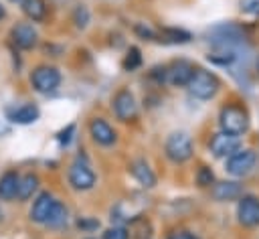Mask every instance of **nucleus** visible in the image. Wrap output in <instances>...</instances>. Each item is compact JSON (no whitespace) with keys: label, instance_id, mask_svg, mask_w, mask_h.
<instances>
[{"label":"nucleus","instance_id":"obj_17","mask_svg":"<svg viewBox=\"0 0 259 239\" xmlns=\"http://www.w3.org/2000/svg\"><path fill=\"white\" fill-rule=\"evenodd\" d=\"M212 196H214L217 201H221V203L241 198V184H239V182H233V180L217 182V184L212 186Z\"/></svg>","mask_w":259,"mask_h":239},{"label":"nucleus","instance_id":"obj_29","mask_svg":"<svg viewBox=\"0 0 259 239\" xmlns=\"http://www.w3.org/2000/svg\"><path fill=\"white\" fill-rule=\"evenodd\" d=\"M4 16H6V8H4V4L0 2V20H4Z\"/></svg>","mask_w":259,"mask_h":239},{"label":"nucleus","instance_id":"obj_6","mask_svg":"<svg viewBox=\"0 0 259 239\" xmlns=\"http://www.w3.org/2000/svg\"><path fill=\"white\" fill-rule=\"evenodd\" d=\"M255 162H257V154L253 152V150H249V148H245V150H237V152H233L229 158H227V162H225V170L231 174V176H245V174H249L253 168H255Z\"/></svg>","mask_w":259,"mask_h":239},{"label":"nucleus","instance_id":"obj_22","mask_svg":"<svg viewBox=\"0 0 259 239\" xmlns=\"http://www.w3.org/2000/svg\"><path fill=\"white\" fill-rule=\"evenodd\" d=\"M142 65V55H140V49L138 47H130L125 59H123V69L125 71H134Z\"/></svg>","mask_w":259,"mask_h":239},{"label":"nucleus","instance_id":"obj_26","mask_svg":"<svg viewBox=\"0 0 259 239\" xmlns=\"http://www.w3.org/2000/svg\"><path fill=\"white\" fill-rule=\"evenodd\" d=\"M73 132H75V126H73V124H71V126H67L63 132H59V142L67 146V144L73 140Z\"/></svg>","mask_w":259,"mask_h":239},{"label":"nucleus","instance_id":"obj_12","mask_svg":"<svg viewBox=\"0 0 259 239\" xmlns=\"http://www.w3.org/2000/svg\"><path fill=\"white\" fill-rule=\"evenodd\" d=\"M40 111L34 103H20V105H12L6 109V117L14 124H20V126H26V124H34L38 120Z\"/></svg>","mask_w":259,"mask_h":239},{"label":"nucleus","instance_id":"obj_21","mask_svg":"<svg viewBox=\"0 0 259 239\" xmlns=\"http://www.w3.org/2000/svg\"><path fill=\"white\" fill-rule=\"evenodd\" d=\"M65 223H67V207L57 201L55 207H53V211H51V215H49L47 225H49V227H61V225H65Z\"/></svg>","mask_w":259,"mask_h":239},{"label":"nucleus","instance_id":"obj_5","mask_svg":"<svg viewBox=\"0 0 259 239\" xmlns=\"http://www.w3.org/2000/svg\"><path fill=\"white\" fill-rule=\"evenodd\" d=\"M164 150L172 162L182 164V162L190 160V156H192V140L186 132H174L168 136Z\"/></svg>","mask_w":259,"mask_h":239},{"label":"nucleus","instance_id":"obj_28","mask_svg":"<svg viewBox=\"0 0 259 239\" xmlns=\"http://www.w3.org/2000/svg\"><path fill=\"white\" fill-rule=\"evenodd\" d=\"M168 239H194V237L188 235V233H172Z\"/></svg>","mask_w":259,"mask_h":239},{"label":"nucleus","instance_id":"obj_20","mask_svg":"<svg viewBox=\"0 0 259 239\" xmlns=\"http://www.w3.org/2000/svg\"><path fill=\"white\" fill-rule=\"evenodd\" d=\"M190 38H192L190 32H186V30H182V28H164V30H162V41L172 43V45L188 43Z\"/></svg>","mask_w":259,"mask_h":239},{"label":"nucleus","instance_id":"obj_4","mask_svg":"<svg viewBox=\"0 0 259 239\" xmlns=\"http://www.w3.org/2000/svg\"><path fill=\"white\" fill-rule=\"evenodd\" d=\"M95 172L91 170V164L89 160L79 154L73 164L69 166V184L75 188V190H89L95 186Z\"/></svg>","mask_w":259,"mask_h":239},{"label":"nucleus","instance_id":"obj_3","mask_svg":"<svg viewBox=\"0 0 259 239\" xmlns=\"http://www.w3.org/2000/svg\"><path fill=\"white\" fill-rule=\"evenodd\" d=\"M30 85L34 91L49 95V93L57 91V87L61 85V73L53 65H38L30 73Z\"/></svg>","mask_w":259,"mask_h":239},{"label":"nucleus","instance_id":"obj_7","mask_svg":"<svg viewBox=\"0 0 259 239\" xmlns=\"http://www.w3.org/2000/svg\"><path fill=\"white\" fill-rule=\"evenodd\" d=\"M111 107H113V113L119 122H132L138 115V101L130 89H119L113 95Z\"/></svg>","mask_w":259,"mask_h":239},{"label":"nucleus","instance_id":"obj_14","mask_svg":"<svg viewBox=\"0 0 259 239\" xmlns=\"http://www.w3.org/2000/svg\"><path fill=\"white\" fill-rule=\"evenodd\" d=\"M192 71H194V67L188 61H176L170 67H166V81L172 83V85H176V87L178 85L180 87H186Z\"/></svg>","mask_w":259,"mask_h":239},{"label":"nucleus","instance_id":"obj_25","mask_svg":"<svg viewBox=\"0 0 259 239\" xmlns=\"http://www.w3.org/2000/svg\"><path fill=\"white\" fill-rule=\"evenodd\" d=\"M241 10L251 16H259V0H241Z\"/></svg>","mask_w":259,"mask_h":239},{"label":"nucleus","instance_id":"obj_18","mask_svg":"<svg viewBox=\"0 0 259 239\" xmlns=\"http://www.w3.org/2000/svg\"><path fill=\"white\" fill-rule=\"evenodd\" d=\"M38 184H40V180H38V176H36V174H32V172H28V174L20 176L16 198H18V201H28V198H30V196L36 192Z\"/></svg>","mask_w":259,"mask_h":239},{"label":"nucleus","instance_id":"obj_13","mask_svg":"<svg viewBox=\"0 0 259 239\" xmlns=\"http://www.w3.org/2000/svg\"><path fill=\"white\" fill-rule=\"evenodd\" d=\"M55 203H57V198H55L51 192H40V194L34 198V203H32V209H30V221L47 225L49 215H51Z\"/></svg>","mask_w":259,"mask_h":239},{"label":"nucleus","instance_id":"obj_9","mask_svg":"<svg viewBox=\"0 0 259 239\" xmlns=\"http://www.w3.org/2000/svg\"><path fill=\"white\" fill-rule=\"evenodd\" d=\"M237 219L243 227H259V198L241 196L237 205Z\"/></svg>","mask_w":259,"mask_h":239},{"label":"nucleus","instance_id":"obj_15","mask_svg":"<svg viewBox=\"0 0 259 239\" xmlns=\"http://www.w3.org/2000/svg\"><path fill=\"white\" fill-rule=\"evenodd\" d=\"M130 170H132L134 178H136L144 188H152V186L156 184V174H154V170L150 168V164H148L144 158L134 160L132 166H130Z\"/></svg>","mask_w":259,"mask_h":239},{"label":"nucleus","instance_id":"obj_8","mask_svg":"<svg viewBox=\"0 0 259 239\" xmlns=\"http://www.w3.org/2000/svg\"><path fill=\"white\" fill-rule=\"evenodd\" d=\"M208 150L212 152L214 158H229L233 152L239 150V136L227 134V132H219L212 136Z\"/></svg>","mask_w":259,"mask_h":239},{"label":"nucleus","instance_id":"obj_1","mask_svg":"<svg viewBox=\"0 0 259 239\" xmlns=\"http://www.w3.org/2000/svg\"><path fill=\"white\" fill-rule=\"evenodd\" d=\"M219 87H221L219 77L214 73L206 71V69H194L190 79H188V83H186V89L196 99H210V97H214Z\"/></svg>","mask_w":259,"mask_h":239},{"label":"nucleus","instance_id":"obj_31","mask_svg":"<svg viewBox=\"0 0 259 239\" xmlns=\"http://www.w3.org/2000/svg\"><path fill=\"white\" fill-rule=\"evenodd\" d=\"M87 239H95V237H87Z\"/></svg>","mask_w":259,"mask_h":239},{"label":"nucleus","instance_id":"obj_19","mask_svg":"<svg viewBox=\"0 0 259 239\" xmlns=\"http://www.w3.org/2000/svg\"><path fill=\"white\" fill-rule=\"evenodd\" d=\"M20 6H22V12L26 14V18L32 22H40L47 16V6L42 0H22Z\"/></svg>","mask_w":259,"mask_h":239},{"label":"nucleus","instance_id":"obj_24","mask_svg":"<svg viewBox=\"0 0 259 239\" xmlns=\"http://www.w3.org/2000/svg\"><path fill=\"white\" fill-rule=\"evenodd\" d=\"M103 239H127V231L123 227H109L105 229Z\"/></svg>","mask_w":259,"mask_h":239},{"label":"nucleus","instance_id":"obj_30","mask_svg":"<svg viewBox=\"0 0 259 239\" xmlns=\"http://www.w3.org/2000/svg\"><path fill=\"white\" fill-rule=\"evenodd\" d=\"M10 2H22V0H10Z\"/></svg>","mask_w":259,"mask_h":239},{"label":"nucleus","instance_id":"obj_2","mask_svg":"<svg viewBox=\"0 0 259 239\" xmlns=\"http://www.w3.org/2000/svg\"><path fill=\"white\" fill-rule=\"evenodd\" d=\"M219 126L223 132L233 136H243L249 130V113L235 103H229L219 113Z\"/></svg>","mask_w":259,"mask_h":239},{"label":"nucleus","instance_id":"obj_23","mask_svg":"<svg viewBox=\"0 0 259 239\" xmlns=\"http://www.w3.org/2000/svg\"><path fill=\"white\" fill-rule=\"evenodd\" d=\"M212 180H214L212 170L206 168V166H200V168H198V174H196V182H198V186H208V184H212Z\"/></svg>","mask_w":259,"mask_h":239},{"label":"nucleus","instance_id":"obj_16","mask_svg":"<svg viewBox=\"0 0 259 239\" xmlns=\"http://www.w3.org/2000/svg\"><path fill=\"white\" fill-rule=\"evenodd\" d=\"M18 182H20V174L16 170H6L4 174H0V201L16 198Z\"/></svg>","mask_w":259,"mask_h":239},{"label":"nucleus","instance_id":"obj_27","mask_svg":"<svg viewBox=\"0 0 259 239\" xmlns=\"http://www.w3.org/2000/svg\"><path fill=\"white\" fill-rule=\"evenodd\" d=\"M79 227H81V229H85V231H89V229L99 227V221H89V219H83V221H79Z\"/></svg>","mask_w":259,"mask_h":239},{"label":"nucleus","instance_id":"obj_11","mask_svg":"<svg viewBox=\"0 0 259 239\" xmlns=\"http://www.w3.org/2000/svg\"><path fill=\"white\" fill-rule=\"evenodd\" d=\"M89 134H91L93 142L99 144V146H111V144L117 140L115 130H113L103 117H93V120L89 122Z\"/></svg>","mask_w":259,"mask_h":239},{"label":"nucleus","instance_id":"obj_10","mask_svg":"<svg viewBox=\"0 0 259 239\" xmlns=\"http://www.w3.org/2000/svg\"><path fill=\"white\" fill-rule=\"evenodd\" d=\"M10 38H12V43H14L18 49L28 51V49L36 47V43H38V32H36V28H34L30 22H18L16 26H12Z\"/></svg>","mask_w":259,"mask_h":239}]
</instances>
